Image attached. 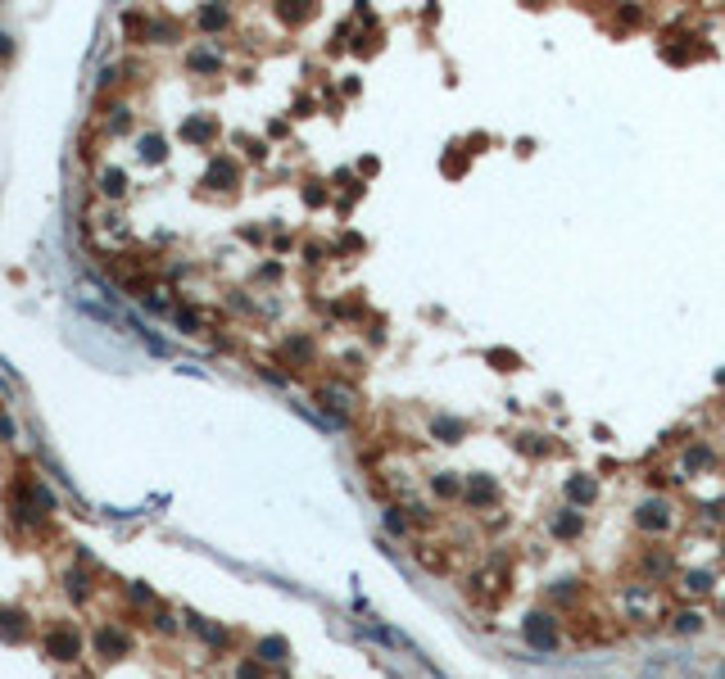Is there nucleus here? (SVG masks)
Instances as JSON below:
<instances>
[{
    "mask_svg": "<svg viewBox=\"0 0 725 679\" xmlns=\"http://www.w3.org/2000/svg\"><path fill=\"white\" fill-rule=\"evenodd\" d=\"M571 499H580V503H585V499H594V485H585V480H571Z\"/></svg>",
    "mask_w": 725,
    "mask_h": 679,
    "instance_id": "14",
    "label": "nucleus"
},
{
    "mask_svg": "<svg viewBox=\"0 0 725 679\" xmlns=\"http://www.w3.org/2000/svg\"><path fill=\"white\" fill-rule=\"evenodd\" d=\"M95 643H100L104 657H122V652H127V634H122L118 625H104L100 634H95Z\"/></svg>",
    "mask_w": 725,
    "mask_h": 679,
    "instance_id": "4",
    "label": "nucleus"
},
{
    "mask_svg": "<svg viewBox=\"0 0 725 679\" xmlns=\"http://www.w3.org/2000/svg\"><path fill=\"white\" fill-rule=\"evenodd\" d=\"M199 23H204V27H223L227 14H223V9H204V14H199Z\"/></svg>",
    "mask_w": 725,
    "mask_h": 679,
    "instance_id": "12",
    "label": "nucleus"
},
{
    "mask_svg": "<svg viewBox=\"0 0 725 679\" xmlns=\"http://www.w3.org/2000/svg\"><path fill=\"white\" fill-rule=\"evenodd\" d=\"M521 634H526V643L535 648V652H553V648H558V620H553L549 611H530V616L521 620Z\"/></svg>",
    "mask_w": 725,
    "mask_h": 679,
    "instance_id": "1",
    "label": "nucleus"
},
{
    "mask_svg": "<svg viewBox=\"0 0 725 679\" xmlns=\"http://www.w3.org/2000/svg\"><path fill=\"white\" fill-rule=\"evenodd\" d=\"M684 589H689V594H708L712 576H708V571H694V576H684Z\"/></svg>",
    "mask_w": 725,
    "mask_h": 679,
    "instance_id": "10",
    "label": "nucleus"
},
{
    "mask_svg": "<svg viewBox=\"0 0 725 679\" xmlns=\"http://www.w3.org/2000/svg\"><path fill=\"white\" fill-rule=\"evenodd\" d=\"M100 190H104V195H122V172L118 168L100 172Z\"/></svg>",
    "mask_w": 725,
    "mask_h": 679,
    "instance_id": "8",
    "label": "nucleus"
},
{
    "mask_svg": "<svg viewBox=\"0 0 725 679\" xmlns=\"http://www.w3.org/2000/svg\"><path fill=\"white\" fill-rule=\"evenodd\" d=\"M78 634H73V629H50V634H45V657H55V662H73V657H78Z\"/></svg>",
    "mask_w": 725,
    "mask_h": 679,
    "instance_id": "2",
    "label": "nucleus"
},
{
    "mask_svg": "<svg viewBox=\"0 0 725 679\" xmlns=\"http://www.w3.org/2000/svg\"><path fill=\"white\" fill-rule=\"evenodd\" d=\"M694 629H703V616L698 611H680L675 616V634H694Z\"/></svg>",
    "mask_w": 725,
    "mask_h": 679,
    "instance_id": "7",
    "label": "nucleus"
},
{
    "mask_svg": "<svg viewBox=\"0 0 725 679\" xmlns=\"http://www.w3.org/2000/svg\"><path fill=\"white\" fill-rule=\"evenodd\" d=\"M64 580H69V594H73V598H82V594H87V580H82L78 571H69Z\"/></svg>",
    "mask_w": 725,
    "mask_h": 679,
    "instance_id": "13",
    "label": "nucleus"
},
{
    "mask_svg": "<svg viewBox=\"0 0 725 679\" xmlns=\"http://www.w3.org/2000/svg\"><path fill=\"white\" fill-rule=\"evenodd\" d=\"M241 679H259V671H254V666H241Z\"/></svg>",
    "mask_w": 725,
    "mask_h": 679,
    "instance_id": "16",
    "label": "nucleus"
},
{
    "mask_svg": "<svg viewBox=\"0 0 725 679\" xmlns=\"http://www.w3.org/2000/svg\"><path fill=\"white\" fill-rule=\"evenodd\" d=\"M141 159L159 164V159H164V141H159V136H146V141H141Z\"/></svg>",
    "mask_w": 725,
    "mask_h": 679,
    "instance_id": "9",
    "label": "nucleus"
},
{
    "mask_svg": "<svg viewBox=\"0 0 725 679\" xmlns=\"http://www.w3.org/2000/svg\"><path fill=\"white\" fill-rule=\"evenodd\" d=\"M472 499H494V485L490 480H472Z\"/></svg>",
    "mask_w": 725,
    "mask_h": 679,
    "instance_id": "15",
    "label": "nucleus"
},
{
    "mask_svg": "<svg viewBox=\"0 0 725 679\" xmlns=\"http://www.w3.org/2000/svg\"><path fill=\"white\" fill-rule=\"evenodd\" d=\"M259 657H263V662H286V638H263Z\"/></svg>",
    "mask_w": 725,
    "mask_h": 679,
    "instance_id": "6",
    "label": "nucleus"
},
{
    "mask_svg": "<svg viewBox=\"0 0 725 679\" xmlns=\"http://www.w3.org/2000/svg\"><path fill=\"white\" fill-rule=\"evenodd\" d=\"M0 634H5L9 643H18V638L27 634V629H23V616H14V611H5V616H0Z\"/></svg>",
    "mask_w": 725,
    "mask_h": 679,
    "instance_id": "5",
    "label": "nucleus"
},
{
    "mask_svg": "<svg viewBox=\"0 0 725 679\" xmlns=\"http://www.w3.org/2000/svg\"><path fill=\"white\" fill-rule=\"evenodd\" d=\"M576 530H580V516H562V521L553 525V534H562V539H571Z\"/></svg>",
    "mask_w": 725,
    "mask_h": 679,
    "instance_id": "11",
    "label": "nucleus"
},
{
    "mask_svg": "<svg viewBox=\"0 0 725 679\" xmlns=\"http://www.w3.org/2000/svg\"><path fill=\"white\" fill-rule=\"evenodd\" d=\"M671 525V508L666 503H644L639 508V530H666Z\"/></svg>",
    "mask_w": 725,
    "mask_h": 679,
    "instance_id": "3",
    "label": "nucleus"
}]
</instances>
